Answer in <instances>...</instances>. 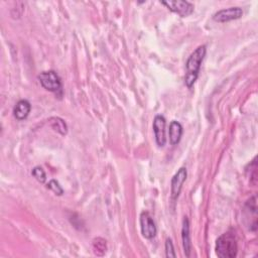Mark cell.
Listing matches in <instances>:
<instances>
[{"mask_svg": "<svg viewBox=\"0 0 258 258\" xmlns=\"http://www.w3.org/2000/svg\"><path fill=\"white\" fill-rule=\"evenodd\" d=\"M38 80L43 89L49 92H57L61 89V82L58 75L54 71L41 72L38 75Z\"/></svg>", "mask_w": 258, "mask_h": 258, "instance_id": "3957f363", "label": "cell"}, {"mask_svg": "<svg viewBox=\"0 0 258 258\" xmlns=\"http://www.w3.org/2000/svg\"><path fill=\"white\" fill-rule=\"evenodd\" d=\"M165 125H166V121L162 115H156L154 117L152 127H153L155 142L159 147H163L166 142Z\"/></svg>", "mask_w": 258, "mask_h": 258, "instance_id": "52a82bcc", "label": "cell"}, {"mask_svg": "<svg viewBox=\"0 0 258 258\" xmlns=\"http://www.w3.org/2000/svg\"><path fill=\"white\" fill-rule=\"evenodd\" d=\"M140 230L145 239H152L157 233V229L153 218L148 212H142L140 214Z\"/></svg>", "mask_w": 258, "mask_h": 258, "instance_id": "5b68a950", "label": "cell"}, {"mask_svg": "<svg viewBox=\"0 0 258 258\" xmlns=\"http://www.w3.org/2000/svg\"><path fill=\"white\" fill-rule=\"evenodd\" d=\"M31 110V105L27 100H20L16 103L13 109V116L18 121H22L27 118Z\"/></svg>", "mask_w": 258, "mask_h": 258, "instance_id": "9c48e42d", "label": "cell"}, {"mask_svg": "<svg viewBox=\"0 0 258 258\" xmlns=\"http://www.w3.org/2000/svg\"><path fill=\"white\" fill-rule=\"evenodd\" d=\"M243 15V10L240 7H229L217 11L213 15V19L217 22H227L231 20H236L241 18Z\"/></svg>", "mask_w": 258, "mask_h": 258, "instance_id": "ba28073f", "label": "cell"}, {"mask_svg": "<svg viewBox=\"0 0 258 258\" xmlns=\"http://www.w3.org/2000/svg\"><path fill=\"white\" fill-rule=\"evenodd\" d=\"M94 254L97 256H104L107 252V242L105 239L98 237L93 240L92 243Z\"/></svg>", "mask_w": 258, "mask_h": 258, "instance_id": "4fadbf2b", "label": "cell"}, {"mask_svg": "<svg viewBox=\"0 0 258 258\" xmlns=\"http://www.w3.org/2000/svg\"><path fill=\"white\" fill-rule=\"evenodd\" d=\"M182 135V126L178 121H171L169 124L168 129V136H169V142L171 145H176L180 141Z\"/></svg>", "mask_w": 258, "mask_h": 258, "instance_id": "8fae6325", "label": "cell"}, {"mask_svg": "<svg viewBox=\"0 0 258 258\" xmlns=\"http://www.w3.org/2000/svg\"><path fill=\"white\" fill-rule=\"evenodd\" d=\"M170 11L178 14L181 17H186L194 12V5L187 1L174 0V1H161Z\"/></svg>", "mask_w": 258, "mask_h": 258, "instance_id": "277c9868", "label": "cell"}, {"mask_svg": "<svg viewBox=\"0 0 258 258\" xmlns=\"http://www.w3.org/2000/svg\"><path fill=\"white\" fill-rule=\"evenodd\" d=\"M181 239H182V246H183L184 254L186 257H189L190 250H191V243H190V234H189V222H188L187 217H184L183 221H182Z\"/></svg>", "mask_w": 258, "mask_h": 258, "instance_id": "30bf717a", "label": "cell"}, {"mask_svg": "<svg viewBox=\"0 0 258 258\" xmlns=\"http://www.w3.org/2000/svg\"><path fill=\"white\" fill-rule=\"evenodd\" d=\"M216 254L220 258H234L237 256L238 245L235 234L228 231L222 234L216 241Z\"/></svg>", "mask_w": 258, "mask_h": 258, "instance_id": "7a4b0ae2", "label": "cell"}, {"mask_svg": "<svg viewBox=\"0 0 258 258\" xmlns=\"http://www.w3.org/2000/svg\"><path fill=\"white\" fill-rule=\"evenodd\" d=\"M206 52H207L206 45H200L190 53V55L186 60V63H185L186 74L184 76V84L189 89L194 86V84L196 83L199 77L201 64L206 56Z\"/></svg>", "mask_w": 258, "mask_h": 258, "instance_id": "6da1fadb", "label": "cell"}, {"mask_svg": "<svg viewBox=\"0 0 258 258\" xmlns=\"http://www.w3.org/2000/svg\"><path fill=\"white\" fill-rule=\"evenodd\" d=\"M48 123L50 127L58 132L60 135H66L68 133V125L67 123L59 117H51L48 120Z\"/></svg>", "mask_w": 258, "mask_h": 258, "instance_id": "7c38bea8", "label": "cell"}, {"mask_svg": "<svg viewBox=\"0 0 258 258\" xmlns=\"http://www.w3.org/2000/svg\"><path fill=\"white\" fill-rule=\"evenodd\" d=\"M47 187H48L50 190H52V191H53L55 195H57V196H61V195L63 194L62 187L59 185L58 181L55 180V179L49 180V182L47 183Z\"/></svg>", "mask_w": 258, "mask_h": 258, "instance_id": "9a60e30c", "label": "cell"}, {"mask_svg": "<svg viewBox=\"0 0 258 258\" xmlns=\"http://www.w3.org/2000/svg\"><path fill=\"white\" fill-rule=\"evenodd\" d=\"M186 176H187V171L185 167H180L172 176L171 182H170V197L172 201H175L178 198L180 190L182 188L183 182L186 179Z\"/></svg>", "mask_w": 258, "mask_h": 258, "instance_id": "8992f818", "label": "cell"}, {"mask_svg": "<svg viewBox=\"0 0 258 258\" xmlns=\"http://www.w3.org/2000/svg\"><path fill=\"white\" fill-rule=\"evenodd\" d=\"M31 174H32V176H33L38 182H40V183H43V182L45 181V179H46L45 172H44V170L42 169V167H40V166H35V167L32 169Z\"/></svg>", "mask_w": 258, "mask_h": 258, "instance_id": "5bb4252c", "label": "cell"}, {"mask_svg": "<svg viewBox=\"0 0 258 258\" xmlns=\"http://www.w3.org/2000/svg\"><path fill=\"white\" fill-rule=\"evenodd\" d=\"M165 256L170 258H174L176 256L175 252H174V247H173V244H172V241L170 238H167L165 240Z\"/></svg>", "mask_w": 258, "mask_h": 258, "instance_id": "2e32d148", "label": "cell"}]
</instances>
